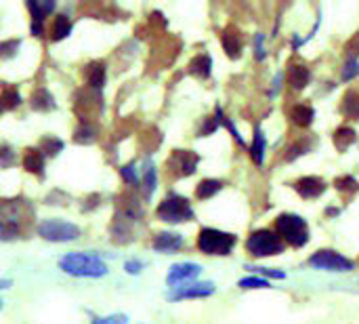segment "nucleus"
Segmentation results:
<instances>
[{
  "instance_id": "nucleus-1",
  "label": "nucleus",
  "mask_w": 359,
  "mask_h": 324,
  "mask_svg": "<svg viewBox=\"0 0 359 324\" xmlns=\"http://www.w3.org/2000/svg\"><path fill=\"white\" fill-rule=\"evenodd\" d=\"M59 270L76 278H101L107 274V265L93 253H67L59 259Z\"/></svg>"
},
{
  "instance_id": "nucleus-2",
  "label": "nucleus",
  "mask_w": 359,
  "mask_h": 324,
  "mask_svg": "<svg viewBox=\"0 0 359 324\" xmlns=\"http://www.w3.org/2000/svg\"><path fill=\"white\" fill-rule=\"evenodd\" d=\"M276 234L280 238H284L290 247L301 249L309 240V226H307V222L301 217V215L284 213L276 219Z\"/></svg>"
},
{
  "instance_id": "nucleus-3",
  "label": "nucleus",
  "mask_w": 359,
  "mask_h": 324,
  "mask_svg": "<svg viewBox=\"0 0 359 324\" xmlns=\"http://www.w3.org/2000/svg\"><path fill=\"white\" fill-rule=\"evenodd\" d=\"M156 215L160 222L166 224H185L193 219V208L189 200L181 194H168L156 208Z\"/></svg>"
},
{
  "instance_id": "nucleus-4",
  "label": "nucleus",
  "mask_w": 359,
  "mask_h": 324,
  "mask_svg": "<svg viewBox=\"0 0 359 324\" xmlns=\"http://www.w3.org/2000/svg\"><path fill=\"white\" fill-rule=\"evenodd\" d=\"M237 238L229 232H221L214 228H204L198 234V249L204 255H229L235 247Z\"/></svg>"
},
{
  "instance_id": "nucleus-5",
  "label": "nucleus",
  "mask_w": 359,
  "mask_h": 324,
  "mask_svg": "<svg viewBox=\"0 0 359 324\" xmlns=\"http://www.w3.org/2000/svg\"><path fill=\"white\" fill-rule=\"evenodd\" d=\"M36 232L47 242H74L80 238V228L65 219H45Z\"/></svg>"
},
{
  "instance_id": "nucleus-6",
  "label": "nucleus",
  "mask_w": 359,
  "mask_h": 324,
  "mask_svg": "<svg viewBox=\"0 0 359 324\" xmlns=\"http://www.w3.org/2000/svg\"><path fill=\"white\" fill-rule=\"evenodd\" d=\"M246 249L253 257H271L284 253V242L271 230H257L248 236Z\"/></svg>"
},
{
  "instance_id": "nucleus-7",
  "label": "nucleus",
  "mask_w": 359,
  "mask_h": 324,
  "mask_svg": "<svg viewBox=\"0 0 359 324\" xmlns=\"http://www.w3.org/2000/svg\"><path fill=\"white\" fill-rule=\"evenodd\" d=\"M200 162V156L191 150H175L166 160V173L173 177H189L196 173V167Z\"/></svg>"
},
{
  "instance_id": "nucleus-8",
  "label": "nucleus",
  "mask_w": 359,
  "mask_h": 324,
  "mask_svg": "<svg viewBox=\"0 0 359 324\" xmlns=\"http://www.w3.org/2000/svg\"><path fill=\"white\" fill-rule=\"evenodd\" d=\"M309 263L317 270H324V272H351L353 270V261L342 257L340 253L336 251H317L309 257Z\"/></svg>"
},
{
  "instance_id": "nucleus-9",
  "label": "nucleus",
  "mask_w": 359,
  "mask_h": 324,
  "mask_svg": "<svg viewBox=\"0 0 359 324\" xmlns=\"http://www.w3.org/2000/svg\"><path fill=\"white\" fill-rule=\"evenodd\" d=\"M200 274H202V268H200L198 263L183 261V263H175V265L168 270L166 282H168L170 288H175V286H183V284L193 282Z\"/></svg>"
},
{
  "instance_id": "nucleus-10",
  "label": "nucleus",
  "mask_w": 359,
  "mask_h": 324,
  "mask_svg": "<svg viewBox=\"0 0 359 324\" xmlns=\"http://www.w3.org/2000/svg\"><path fill=\"white\" fill-rule=\"evenodd\" d=\"M214 293V284L212 282H189L183 286H175L168 293L170 301H183V299H200V297H208Z\"/></svg>"
},
{
  "instance_id": "nucleus-11",
  "label": "nucleus",
  "mask_w": 359,
  "mask_h": 324,
  "mask_svg": "<svg viewBox=\"0 0 359 324\" xmlns=\"http://www.w3.org/2000/svg\"><path fill=\"white\" fill-rule=\"evenodd\" d=\"M28 9L32 13V34L34 36H42L45 22L55 11V3H53V0H45V3H40V0H34V3H32V0H30Z\"/></svg>"
},
{
  "instance_id": "nucleus-12",
  "label": "nucleus",
  "mask_w": 359,
  "mask_h": 324,
  "mask_svg": "<svg viewBox=\"0 0 359 324\" xmlns=\"http://www.w3.org/2000/svg\"><path fill=\"white\" fill-rule=\"evenodd\" d=\"M183 245H185V240H183V236L177 234V232H160V234L154 238V242H152L154 251L166 253V255H173V253L181 251Z\"/></svg>"
},
{
  "instance_id": "nucleus-13",
  "label": "nucleus",
  "mask_w": 359,
  "mask_h": 324,
  "mask_svg": "<svg viewBox=\"0 0 359 324\" xmlns=\"http://www.w3.org/2000/svg\"><path fill=\"white\" fill-rule=\"evenodd\" d=\"M294 190H296V194H298V196H303V198H307V200H311V198H319V196L326 192V181H324V179H319V177H313V175H309V177H301V179L294 183Z\"/></svg>"
},
{
  "instance_id": "nucleus-14",
  "label": "nucleus",
  "mask_w": 359,
  "mask_h": 324,
  "mask_svg": "<svg viewBox=\"0 0 359 324\" xmlns=\"http://www.w3.org/2000/svg\"><path fill=\"white\" fill-rule=\"evenodd\" d=\"M221 43H223V49H225L227 57L237 59L239 55H242V34L237 32V28H233V26L225 28V32L221 36Z\"/></svg>"
},
{
  "instance_id": "nucleus-15",
  "label": "nucleus",
  "mask_w": 359,
  "mask_h": 324,
  "mask_svg": "<svg viewBox=\"0 0 359 324\" xmlns=\"http://www.w3.org/2000/svg\"><path fill=\"white\" fill-rule=\"evenodd\" d=\"M86 84L93 88V91H101L103 84H105V63L101 61H93L86 65Z\"/></svg>"
},
{
  "instance_id": "nucleus-16",
  "label": "nucleus",
  "mask_w": 359,
  "mask_h": 324,
  "mask_svg": "<svg viewBox=\"0 0 359 324\" xmlns=\"http://www.w3.org/2000/svg\"><path fill=\"white\" fill-rule=\"evenodd\" d=\"M309 78H311V72L309 68L301 65V63H294L288 68V84L294 88V91H303L307 84H309Z\"/></svg>"
},
{
  "instance_id": "nucleus-17",
  "label": "nucleus",
  "mask_w": 359,
  "mask_h": 324,
  "mask_svg": "<svg viewBox=\"0 0 359 324\" xmlns=\"http://www.w3.org/2000/svg\"><path fill=\"white\" fill-rule=\"evenodd\" d=\"M45 154L38 150V148H28L26 154H24V169L28 173H36V175H42L45 171Z\"/></svg>"
},
{
  "instance_id": "nucleus-18",
  "label": "nucleus",
  "mask_w": 359,
  "mask_h": 324,
  "mask_svg": "<svg viewBox=\"0 0 359 324\" xmlns=\"http://www.w3.org/2000/svg\"><path fill=\"white\" fill-rule=\"evenodd\" d=\"M72 32V20L67 15H57L51 24V40L59 43L63 38H67Z\"/></svg>"
},
{
  "instance_id": "nucleus-19",
  "label": "nucleus",
  "mask_w": 359,
  "mask_h": 324,
  "mask_svg": "<svg viewBox=\"0 0 359 324\" xmlns=\"http://www.w3.org/2000/svg\"><path fill=\"white\" fill-rule=\"evenodd\" d=\"M189 72L198 78H208L210 72H212V59L210 55L202 53V55H196L191 61H189Z\"/></svg>"
},
{
  "instance_id": "nucleus-20",
  "label": "nucleus",
  "mask_w": 359,
  "mask_h": 324,
  "mask_svg": "<svg viewBox=\"0 0 359 324\" xmlns=\"http://www.w3.org/2000/svg\"><path fill=\"white\" fill-rule=\"evenodd\" d=\"M313 118H315V112H313V107H309V105L298 103L290 110V121L294 125H298V127H309L313 123Z\"/></svg>"
},
{
  "instance_id": "nucleus-21",
  "label": "nucleus",
  "mask_w": 359,
  "mask_h": 324,
  "mask_svg": "<svg viewBox=\"0 0 359 324\" xmlns=\"http://www.w3.org/2000/svg\"><path fill=\"white\" fill-rule=\"evenodd\" d=\"M32 107L38 112H49L55 107V99L47 88H36L32 93Z\"/></svg>"
},
{
  "instance_id": "nucleus-22",
  "label": "nucleus",
  "mask_w": 359,
  "mask_h": 324,
  "mask_svg": "<svg viewBox=\"0 0 359 324\" xmlns=\"http://www.w3.org/2000/svg\"><path fill=\"white\" fill-rule=\"evenodd\" d=\"M340 110H342V114L349 116V118H359V93L349 91V93L342 97Z\"/></svg>"
},
{
  "instance_id": "nucleus-23",
  "label": "nucleus",
  "mask_w": 359,
  "mask_h": 324,
  "mask_svg": "<svg viewBox=\"0 0 359 324\" xmlns=\"http://www.w3.org/2000/svg\"><path fill=\"white\" fill-rule=\"evenodd\" d=\"M265 148H267V141H265V133L261 129L255 131V141L250 146V156L257 164H263L265 160Z\"/></svg>"
},
{
  "instance_id": "nucleus-24",
  "label": "nucleus",
  "mask_w": 359,
  "mask_h": 324,
  "mask_svg": "<svg viewBox=\"0 0 359 324\" xmlns=\"http://www.w3.org/2000/svg\"><path fill=\"white\" fill-rule=\"evenodd\" d=\"M221 187H223V183H221L218 179H204V181L198 183L196 196H198L200 200H206V198H212L216 192H221Z\"/></svg>"
},
{
  "instance_id": "nucleus-25",
  "label": "nucleus",
  "mask_w": 359,
  "mask_h": 324,
  "mask_svg": "<svg viewBox=\"0 0 359 324\" xmlns=\"http://www.w3.org/2000/svg\"><path fill=\"white\" fill-rule=\"evenodd\" d=\"M355 131L351 129V127H340V129H336V133H334V146H336V150H340V152H344L353 141H355Z\"/></svg>"
},
{
  "instance_id": "nucleus-26",
  "label": "nucleus",
  "mask_w": 359,
  "mask_h": 324,
  "mask_svg": "<svg viewBox=\"0 0 359 324\" xmlns=\"http://www.w3.org/2000/svg\"><path fill=\"white\" fill-rule=\"evenodd\" d=\"M141 183H143V194H145V198H150V196L156 192V183H158V177H156V169H154V164L145 162Z\"/></svg>"
},
{
  "instance_id": "nucleus-27",
  "label": "nucleus",
  "mask_w": 359,
  "mask_h": 324,
  "mask_svg": "<svg viewBox=\"0 0 359 324\" xmlns=\"http://www.w3.org/2000/svg\"><path fill=\"white\" fill-rule=\"evenodd\" d=\"M38 150L45 154V156H57L61 150H63V141L55 139V137H45L38 146Z\"/></svg>"
},
{
  "instance_id": "nucleus-28",
  "label": "nucleus",
  "mask_w": 359,
  "mask_h": 324,
  "mask_svg": "<svg viewBox=\"0 0 359 324\" xmlns=\"http://www.w3.org/2000/svg\"><path fill=\"white\" fill-rule=\"evenodd\" d=\"M19 103H22V97L13 88H7L3 93V97H0V107H3V110H13V107H17Z\"/></svg>"
},
{
  "instance_id": "nucleus-29",
  "label": "nucleus",
  "mask_w": 359,
  "mask_h": 324,
  "mask_svg": "<svg viewBox=\"0 0 359 324\" xmlns=\"http://www.w3.org/2000/svg\"><path fill=\"white\" fill-rule=\"evenodd\" d=\"M95 135H97V129L90 127L88 123H84V125L76 131L74 139H76L78 144H93V141H95Z\"/></svg>"
},
{
  "instance_id": "nucleus-30",
  "label": "nucleus",
  "mask_w": 359,
  "mask_h": 324,
  "mask_svg": "<svg viewBox=\"0 0 359 324\" xmlns=\"http://www.w3.org/2000/svg\"><path fill=\"white\" fill-rule=\"evenodd\" d=\"M90 324H129V316L127 314H109L103 318H95Z\"/></svg>"
},
{
  "instance_id": "nucleus-31",
  "label": "nucleus",
  "mask_w": 359,
  "mask_h": 324,
  "mask_svg": "<svg viewBox=\"0 0 359 324\" xmlns=\"http://www.w3.org/2000/svg\"><path fill=\"white\" fill-rule=\"evenodd\" d=\"M237 284H239V288H269V280H265V278H257V276L242 278Z\"/></svg>"
},
{
  "instance_id": "nucleus-32",
  "label": "nucleus",
  "mask_w": 359,
  "mask_h": 324,
  "mask_svg": "<svg viewBox=\"0 0 359 324\" xmlns=\"http://www.w3.org/2000/svg\"><path fill=\"white\" fill-rule=\"evenodd\" d=\"M344 53H346V61H357V57H359V34H355V36L346 43Z\"/></svg>"
},
{
  "instance_id": "nucleus-33",
  "label": "nucleus",
  "mask_w": 359,
  "mask_h": 324,
  "mask_svg": "<svg viewBox=\"0 0 359 324\" xmlns=\"http://www.w3.org/2000/svg\"><path fill=\"white\" fill-rule=\"evenodd\" d=\"M19 236H22V228L0 224V240H15V238H19Z\"/></svg>"
},
{
  "instance_id": "nucleus-34",
  "label": "nucleus",
  "mask_w": 359,
  "mask_h": 324,
  "mask_svg": "<svg viewBox=\"0 0 359 324\" xmlns=\"http://www.w3.org/2000/svg\"><path fill=\"white\" fill-rule=\"evenodd\" d=\"M334 185H336V190H340V192H355V190H357V181H355L353 177H338V179L334 181Z\"/></svg>"
},
{
  "instance_id": "nucleus-35",
  "label": "nucleus",
  "mask_w": 359,
  "mask_h": 324,
  "mask_svg": "<svg viewBox=\"0 0 359 324\" xmlns=\"http://www.w3.org/2000/svg\"><path fill=\"white\" fill-rule=\"evenodd\" d=\"M15 154L9 146H0V167H11L15 162Z\"/></svg>"
},
{
  "instance_id": "nucleus-36",
  "label": "nucleus",
  "mask_w": 359,
  "mask_h": 324,
  "mask_svg": "<svg viewBox=\"0 0 359 324\" xmlns=\"http://www.w3.org/2000/svg\"><path fill=\"white\" fill-rule=\"evenodd\" d=\"M19 40H9V43H3L0 45V57H13L15 51L19 49Z\"/></svg>"
},
{
  "instance_id": "nucleus-37",
  "label": "nucleus",
  "mask_w": 359,
  "mask_h": 324,
  "mask_svg": "<svg viewBox=\"0 0 359 324\" xmlns=\"http://www.w3.org/2000/svg\"><path fill=\"white\" fill-rule=\"evenodd\" d=\"M248 270H253V272H257V274H261V276L278 278V280L286 278V274H284V272H280V270H271V268H253V265H248Z\"/></svg>"
},
{
  "instance_id": "nucleus-38",
  "label": "nucleus",
  "mask_w": 359,
  "mask_h": 324,
  "mask_svg": "<svg viewBox=\"0 0 359 324\" xmlns=\"http://www.w3.org/2000/svg\"><path fill=\"white\" fill-rule=\"evenodd\" d=\"M120 175L125 177V181L127 183H131V185H135L137 183V171H135V164H127V167H122L120 169Z\"/></svg>"
},
{
  "instance_id": "nucleus-39",
  "label": "nucleus",
  "mask_w": 359,
  "mask_h": 324,
  "mask_svg": "<svg viewBox=\"0 0 359 324\" xmlns=\"http://www.w3.org/2000/svg\"><path fill=\"white\" fill-rule=\"evenodd\" d=\"M359 74V63L357 61H346V65H344V70H342V78L344 80H351L353 76H357Z\"/></svg>"
},
{
  "instance_id": "nucleus-40",
  "label": "nucleus",
  "mask_w": 359,
  "mask_h": 324,
  "mask_svg": "<svg viewBox=\"0 0 359 324\" xmlns=\"http://www.w3.org/2000/svg\"><path fill=\"white\" fill-rule=\"evenodd\" d=\"M125 270H127V274H141L143 263H141L139 259H129V261L125 263Z\"/></svg>"
},
{
  "instance_id": "nucleus-41",
  "label": "nucleus",
  "mask_w": 359,
  "mask_h": 324,
  "mask_svg": "<svg viewBox=\"0 0 359 324\" xmlns=\"http://www.w3.org/2000/svg\"><path fill=\"white\" fill-rule=\"evenodd\" d=\"M257 59H265V51H263V36L257 34Z\"/></svg>"
},
{
  "instance_id": "nucleus-42",
  "label": "nucleus",
  "mask_w": 359,
  "mask_h": 324,
  "mask_svg": "<svg viewBox=\"0 0 359 324\" xmlns=\"http://www.w3.org/2000/svg\"><path fill=\"white\" fill-rule=\"evenodd\" d=\"M3 305H5V301H3V299H0V309H3Z\"/></svg>"
},
{
  "instance_id": "nucleus-43",
  "label": "nucleus",
  "mask_w": 359,
  "mask_h": 324,
  "mask_svg": "<svg viewBox=\"0 0 359 324\" xmlns=\"http://www.w3.org/2000/svg\"><path fill=\"white\" fill-rule=\"evenodd\" d=\"M0 112H3V107H0Z\"/></svg>"
}]
</instances>
